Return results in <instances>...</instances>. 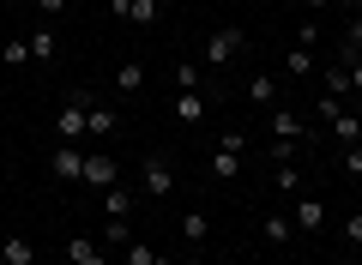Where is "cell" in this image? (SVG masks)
Wrapping results in <instances>:
<instances>
[{
    "instance_id": "cell-1",
    "label": "cell",
    "mask_w": 362,
    "mask_h": 265,
    "mask_svg": "<svg viewBox=\"0 0 362 265\" xmlns=\"http://www.w3.org/2000/svg\"><path fill=\"white\" fill-rule=\"evenodd\" d=\"M85 114H90V90L73 85L66 102L54 109V145H78V139H85Z\"/></svg>"
},
{
    "instance_id": "cell-2",
    "label": "cell",
    "mask_w": 362,
    "mask_h": 265,
    "mask_svg": "<svg viewBox=\"0 0 362 265\" xmlns=\"http://www.w3.org/2000/svg\"><path fill=\"white\" fill-rule=\"evenodd\" d=\"M78 181H85L90 193H109V187L121 181V163H115L109 151H85V169H78Z\"/></svg>"
},
{
    "instance_id": "cell-3",
    "label": "cell",
    "mask_w": 362,
    "mask_h": 265,
    "mask_svg": "<svg viewBox=\"0 0 362 265\" xmlns=\"http://www.w3.org/2000/svg\"><path fill=\"white\" fill-rule=\"evenodd\" d=\"M139 193H145V199H169V193H175V169H169V157H145V163H139Z\"/></svg>"
},
{
    "instance_id": "cell-4",
    "label": "cell",
    "mask_w": 362,
    "mask_h": 265,
    "mask_svg": "<svg viewBox=\"0 0 362 265\" xmlns=\"http://www.w3.org/2000/svg\"><path fill=\"white\" fill-rule=\"evenodd\" d=\"M247 49V37H242V30H211V37H206V49H199V61H206V66H230L235 61V54H242Z\"/></svg>"
},
{
    "instance_id": "cell-5",
    "label": "cell",
    "mask_w": 362,
    "mask_h": 265,
    "mask_svg": "<svg viewBox=\"0 0 362 265\" xmlns=\"http://www.w3.org/2000/svg\"><path fill=\"white\" fill-rule=\"evenodd\" d=\"M211 181H235V175H242V133H223V145H218V151H211Z\"/></svg>"
},
{
    "instance_id": "cell-6",
    "label": "cell",
    "mask_w": 362,
    "mask_h": 265,
    "mask_svg": "<svg viewBox=\"0 0 362 265\" xmlns=\"http://www.w3.org/2000/svg\"><path fill=\"white\" fill-rule=\"evenodd\" d=\"M109 13H115V18H133V25L151 30L157 18H163V0H109Z\"/></svg>"
},
{
    "instance_id": "cell-7",
    "label": "cell",
    "mask_w": 362,
    "mask_h": 265,
    "mask_svg": "<svg viewBox=\"0 0 362 265\" xmlns=\"http://www.w3.org/2000/svg\"><path fill=\"white\" fill-rule=\"evenodd\" d=\"M66 265H109V247L97 235H73L66 241Z\"/></svg>"
},
{
    "instance_id": "cell-8",
    "label": "cell",
    "mask_w": 362,
    "mask_h": 265,
    "mask_svg": "<svg viewBox=\"0 0 362 265\" xmlns=\"http://www.w3.org/2000/svg\"><path fill=\"white\" fill-rule=\"evenodd\" d=\"M78 169H85V151H78V145H54L49 151V175L54 181H78Z\"/></svg>"
},
{
    "instance_id": "cell-9",
    "label": "cell",
    "mask_w": 362,
    "mask_h": 265,
    "mask_svg": "<svg viewBox=\"0 0 362 265\" xmlns=\"http://www.w3.org/2000/svg\"><path fill=\"white\" fill-rule=\"evenodd\" d=\"M290 223H296V229H326V199L296 193V211H290Z\"/></svg>"
},
{
    "instance_id": "cell-10",
    "label": "cell",
    "mask_w": 362,
    "mask_h": 265,
    "mask_svg": "<svg viewBox=\"0 0 362 265\" xmlns=\"http://www.w3.org/2000/svg\"><path fill=\"white\" fill-rule=\"evenodd\" d=\"M326 133H332V145H338V151H350V145H362V114H356V109H344L332 126H326Z\"/></svg>"
},
{
    "instance_id": "cell-11",
    "label": "cell",
    "mask_w": 362,
    "mask_h": 265,
    "mask_svg": "<svg viewBox=\"0 0 362 265\" xmlns=\"http://www.w3.org/2000/svg\"><path fill=\"white\" fill-rule=\"evenodd\" d=\"M175 121L181 126H199V121H206V90H175Z\"/></svg>"
},
{
    "instance_id": "cell-12",
    "label": "cell",
    "mask_w": 362,
    "mask_h": 265,
    "mask_svg": "<svg viewBox=\"0 0 362 265\" xmlns=\"http://www.w3.org/2000/svg\"><path fill=\"white\" fill-rule=\"evenodd\" d=\"M272 139H308V126H302V114L296 109H272Z\"/></svg>"
},
{
    "instance_id": "cell-13",
    "label": "cell",
    "mask_w": 362,
    "mask_h": 265,
    "mask_svg": "<svg viewBox=\"0 0 362 265\" xmlns=\"http://www.w3.org/2000/svg\"><path fill=\"white\" fill-rule=\"evenodd\" d=\"M0 265H37V247H30L25 235H6L0 241Z\"/></svg>"
},
{
    "instance_id": "cell-14",
    "label": "cell",
    "mask_w": 362,
    "mask_h": 265,
    "mask_svg": "<svg viewBox=\"0 0 362 265\" xmlns=\"http://www.w3.org/2000/svg\"><path fill=\"white\" fill-rule=\"evenodd\" d=\"M115 126H121V114H115V109H103V102H90V114H85V133H97V139H109Z\"/></svg>"
},
{
    "instance_id": "cell-15",
    "label": "cell",
    "mask_w": 362,
    "mask_h": 265,
    "mask_svg": "<svg viewBox=\"0 0 362 265\" xmlns=\"http://www.w3.org/2000/svg\"><path fill=\"white\" fill-rule=\"evenodd\" d=\"M272 97H278V78H272V73L247 78V102H254V109H272Z\"/></svg>"
},
{
    "instance_id": "cell-16",
    "label": "cell",
    "mask_w": 362,
    "mask_h": 265,
    "mask_svg": "<svg viewBox=\"0 0 362 265\" xmlns=\"http://www.w3.org/2000/svg\"><path fill=\"white\" fill-rule=\"evenodd\" d=\"M338 61H362V13H350V30H344V42H338Z\"/></svg>"
},
{
    "instance_id": "cell-17",
    "label": "cell",
    "mask_w": 362,
    "mask_h": 265,
    "mask_svg": "<svg viewBox=\"0 0 362 265\" xmlns=\"http://www.w3.org/2000/svg\"><path fill=\"white\" fill-rule=\"evenodd\" d=\"M103 217H133V187H121V181H115V187L103 193Z\"/></svg>"
},
{
    "instance_id": "cell-18",
    "label": "cell",
    "mask_w": 362,
    "mask_h": 265,
    "mask_svg": "<svg viewBox=\"0 0 362 265\" xmlns=\"http://www.w3.org/2000/svg\"><path fill=\"white\" fill-rule=\"evenodd\" d=\"M206 235H211V217L206 211H181V241H194V247H199Z\"/></svg>"
},
{
    "instance_id": "cell-19",
    "label": "cell",
    "mask_w": 362,
    "mask_h": 265,
    "mask_svg": "<svg viewBox=\"0 0 362 265\" xmlns=\"http://www.w3.org/2000/svg\"><path fill=\"white\" fill-rule=\"evenodd\" d=\"M54 54H61V37H54V30H37V37H30V61H37V66H49Z\"/></svg>"
},
{
    "instance_id": "cell-20",
    "label": "cell",
    "mask_w": 362,
    "mask_h": 265,
    "mask_svg": "<svg viewBox=\"0 0 362 265\" xmlns=\"http://www.w3.org/2000/svg\"><path fill=\"white\" fill-rule=\"evenodd\" d=\"M320 90H326V97H350V66L332 61V66H326V78H320Z\"/></svg>"
},
{
    "instance_id": "cell-21",
    "label": "cell",
    "mask_w": 362,
    "mask_h": 265,
    "mask_svg": "<svg viewBox=\"0 0 362 265\" xmlns=\"http://www.w3.org/2000/svg\"><path fill=\"white\" fill-rule=\"evenodd\" d=\"M259 235H266V241H272V247H284V241H290V235H296V223H290V217H284V211H272V217H266V229H259Z\"/></svg>"
},
{
    "instance_id": "cell-22",
    "label": "cell",
    "mask_w": 362,
    "mask_h": 265,
    "mask_svg": "<svg viewBox=\"0 0 362 265\" xmlns=\"http://www.w3.org/2000/svg\"><path fill=\"white\" fill-rule=\"evenodd\" d=\"M272 181H278V193H290V199L302 193V169L296 163H272Z\"/></svg>"
},
{
    "instance_id": "cell-23",
    "label": "cell",
    "mask_w": 362,
    "mask_h": 265,
    "mask_svg": "<svg viewBox=\"0 0 362 265\" xmlns=\"http://www.w3.org/2000/svg\"><path fill=\"white\" fill-rule=\"evenodd\" d=\"M97 241H103V247H127V241H133L127 217H103V235H97Z\"/></svg>"
},
{
    "instance_id": "cell-24",
    "label": "cell",
    "mask_w": 362,
    "mask_h": 265,
    "mask_svg": "<svg viewBox=\"0 0 362 265\" xmlns=\"http://www.w3.org/2000/svg\"><path fill=\"white\" fill-rule=\"evenodd\" d=\"M284 73H290V78H308V73H314V49H296V42H290V54H284Z\"/></svg>"
},
{
    "instance_id": "cell-25",
    "label": "cell",
    "mask_w": 362,
    "mask_h": 265,
    "mask_svg": "<svg viewBox=\"0 0 362 265\" xmlns=\"http://www.w3.org/2000/svg\"><path fill=\"white\" fill-rule=\"evenodd\" d=\"M139 85H145V66H139V61H121V66H115V90H127V97H133Z\"/></svg>"
},
{
    "instance_id": "cell-26",
    "label": "cell",
    "mask_w": 362,
    "mask_h": 265,
    "mask_svg": "<svg viewBox=\"0 0 362 265\" xmlns=\"http://www.w3.org/2000/svg\"><path fill=\"white\" fill-rule=\"evenodd\" d=\"M320 37H326V30H320V18H308V13H302V25H296V37H290V42H296V49H320Z\"/></svg>"
},
{
    "instance_id": "cell-27",
    "label": "cell",
    "mask_w": 362,
    "mask_h": 265,
    "mask_svg": "<svg viewBox=\"0 0 362 265\" xmlns=\"http://www.w3.org/2000/svg\"><path fill=\"white\" fill-rule=\"evenodd\" d=\"M0 61H6V66H25L30 61V37H6V42H0Z\"/></svg>"
},
{
    "instance_id": "cell-28",
    "label": "cell",
    "mask_w": 362,
    "mask_h": 265,
    "mask_svg": "<svg viewBox=\"0 0 362 265\" xmlns=\"http://www.w3.org/2000/svg\"><path fill=\"white\" fill-rule=\"evenodd\" d=\"M314 114H320V121H326V126H332V121H338V114H344V97H326V90H320V102H314Z\"/></svg>"
},
{
    "instance_id": "cell-29",
    "label": "cell",
    "mask_w": 362,
    "mask_h": 265,
    "mask_svg": "<svg viewBox=\"0 0 362 265\" xmlns=\"http://www.w3.org/2000/svg\"><path fill=\"white\" fill-rule=\"evenodd\" d=\"M338 235H344V241H350V247H356V253H362V211H350V217H344V223H338Z\"/></svg>"
},
{
    "instance_id": "cell-30",
    "label": "cell",
    "mask_w": 362,
    "mask_h": 265,
    "mask_svg": "<svg viewBox=\"0 0 362 265\" xmlns=\"http://www.w3.org/2000/svg\"><path fill=\"white\" fill-rule=\"evenodd\" d=\"M296 157H302L296 139H272V163H296Z\"/></svg>"
},
{
    "instance_id": "cell-31",
    "label": "cell",
    "mask_w": 362,
    "mask_h": 265,
    "mask_svg": "<svg viewBox=\"0 0 362 265\" xmlns=\"http://www.w3.org/2000/svg\"><path fill=\"white\" fill-rule=\"evenodd\" d=\"M175 85L181 90H199V66L194 61H175Z\"/></svg>"
},
{
    "instance_id": "cell-32",
    "label": "cell",
    "mask_w": 362,
    "mask_h": 265,
    "mask_svg": "<svg viewBox=\"0 0 362 265\" xmlns=\"http://www.w3.org/2000/svg\"><path fill=\"white\" fill-rule=\"evenodd\" d=\"M151 259H157L151 241H127V265H151Z\"/></svg>"
},
{
    "instance_id": "cell-33",
    "label": "cell",
    "mask_w": 362,
    "mask_h": 265,
    "mask_svg": "<svg viewBox=\"0 0 362 265\" xmlns=\"http://www.w3.org/2000/svg\"><path fill=\"white\" fill-rule=\"evenodd\" d=\"M344 175H362V145H350V151H344Z\"/></svg>"
},
{
    "instance_id": "cell-34",
    "label": "cell",
    "mask_w": 362,
    "mask_h": 265,
    "mask_svg": "<svg viewBox=\"0 0 362 265\" xmlns=\"http://www.w3.org/2000/svg\"><path fill=\"white\" fill-rule=\"evenodd\" d=\"M326 6H332V0H302V13H308V18H320Z\"/></svg>"
},
{
    "instance_id": "cell-35",
    "label": "cell",
    "mask_w": 362,
    "mask_h": 265,
    "mask_svg": "<svg viewBox=\"0 0 362 265\" xmlns=\"http://www.w3.org/2000/svg\"><path fill=\"white\" fill-rule=\"evenodd\" d=\"M37 6H42L49 18H54V13H66V0H37Z\"/></svg>"
},
{
    "instance_id": "cell-36",
    "label": "cell",
    "mask_w": 362,
    "mask_h": 265,
    "mask_svg": "<svg viewBox=\"0 0 362 265\" xmlns=\"http://www.w3.org/2000/svg\"><path fill=\"white\" fill-rule=\"evenodd\" d=\"M350 90H362V61H350Z\"/></svg>"
},
{
    "instance_id": "cell-37",
    "label": "cell",
    "mask_w": 362,
    "mask_h": 265,
    "mask_svg": "<svg viewBox=\"0 0 362 265\" xmlns=\"http://www.w3.org/2000/svg\"><path fill=\"white\" fill-rule=\"evenodd\" d=\"M332 6H344V13H362V0H332Z\"/></svg>"
},
{
    "instance_id": "cell-38",
    "label": "cell",
    "mask_w": 362,
    "mask_h": 265,
    "mask_svg": "<svg viewBox=\"0 0 362 265\" xmlns=\"http://www.w3.org/2000/svg\"><path fill=\"white\" fill-rule=\"evenodd\" d=\"M151 265H175V259H169V253H157V259H151Z\"/></svg>"
},
{
    "instance_id": "cell-39",
    "label": "cell",
    "mask_w": 362,
    "mask_h": 265,
    "mask_svg": "<svg viewBox=\"0 0 362 265\" xmlns=\"http://www.w3.org/2000/svg\"><path fill=\"white\" fill-rule=\"evenodd\" d=\"M350 265H362V259H350Z\"/></svg>"
}]
</instances>
